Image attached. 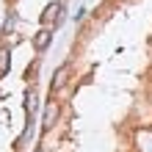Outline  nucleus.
I'll use <instances>...</instances> for the list:
<instances>
[{
    "instance_id": "5",
    "label": "nucleus",
    "mask_w": 152,
    "mask_h": 152,
    "mask_svg": "<svg viewBox=\"0 0 152 152\" xmlns=\"http://www.w3.org/2000/svg\"><path fill=\"white\" fill-rule=\"evenodd\" d=\"M8 66H11V56H8L6 47H0V77L8 72Z\"/></svg>"
},
{
    "instance_id": "1",
    "label": "nucleus",
    "mask_w": 152,
    "mask_h": 152,
    "mask_svg": "<svg viewBox=\"0 0 152 152\" xmlns=\"http://www.w3.org/2000/svg\"><path fill=\"white\" fill-rule=\"evenodd\" d=\"M58 113H61V108H58V102H47V108H44V130H50L53 124H56V119H58Z\"/></svg>"
},
{
    "instance_id": "2",
    "label": "nucleus",
    "mask_w": 152,
    "mask_h": 152,
    "mask_svg": "<svg viewBox=\"0 0 152 152\" xmlns=\"http://www.w3.org/2000/svg\"><path fill=\"white\" fill-rule=\"evenodd\" d=\"M56 20H61V3H50L47 8H44V14H42V22L50 25V22H56Z\"/></svg>"
},
{
    "instance_id": "6",
    "label": "nucleus",
    "mask_w": 152,
    "mask_h": 152,
    "mask_svg": "<svg viewBox=\"0 0 152 152\" xmlns=\"http://www.w3.org/2000/svg\"><path fill=\"white\" fill-rule=\"evenodd\" d=\"M36 152H44V149H36Z\"/></svg>"
},
{
    "instance_id": "3",
    "label": "nucleus",
    "mask_w": 152,
    "mask_h": 152,
    "mask_svg": "<svg viewBox=\"0 0 152 152\" xmlns=\"http://www.w3.org/2000/svg\"><path fill=\"white\" fill-rule=\"evenodd\" d=\"M69 80V66H58L56 75H53V91H58V88H64Z\"/></svg>"
},
{
    "instance_id": "4",
    "label": "nucleus",
    "mask_w": 152,
    "mask_h": 152,
    "mask_svg": "<svg viewBox=\"0 0 152 152\" xmlns=\"http://www.w3.org/2000/svg\"><path fill=\"white\" fill-rule=\"evenodd\" d=\"M50 39H53V33L50 31H39L36 36H33V47H36V53H44L50 47Z\"/></svg>"
}]
</instances>
